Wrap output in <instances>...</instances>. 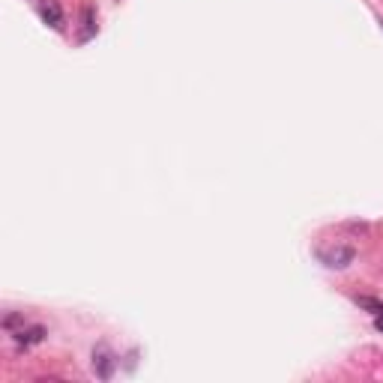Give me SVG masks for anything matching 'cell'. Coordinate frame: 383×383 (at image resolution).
I'll return each mask as SVG.
<instances>
[{
  "label": "cell",
  "mask_w": 383,
  "mask_h": 383,
  "mask_svg": "<svg viewBox=\"0 0 383 383\" xmlns=\"http://www.w3.org/2000/svg\"><path fill=\"white\" fill-rule=\"evenodd\" d=\"M39 15H42V21L48 24V27H54V30L63 27V12H60V6H57L54 0H45V3H39Z\"/></svg>",
  "instance_id": "6da1fadb"
},
{
  "label": "cell",
  "mask_w": 383,
  "mask_h": 383,
  "mask_svg": "<svg viewBox=\"0 0 383 383\" xmlns=\"http://www.w3.org/2000/svg\"><path fill=\"white\" fill-rule=\"evenodd\" d=\"M45 338V330L42 327H27V330H18L15 332V341H18L21 347H34V345H39V341Z\"/></svg>",
  "instance_id": "7a4b0ae2"
},
{
  "label": "cell",
  "mask_w": 383,
  "mask_h": 383,
  "mask_svg": "<svg viewBox=\"0 0 383 383\" xmlns=\"http://www.w3.org/2000/svg\"><path fill=\"white\" fill-rule=\"evenodd\" d=\"M323 260H330V267H347L354 260V249H338L336 255H323Z\"/></svg>",
  "instance_id": "3957f363"
},
{
  "label": "cell",
  "mask_w": 383,
  "mask_h": 383,
  "mask_svg": "<svg viewBox=\"0 0 383 383\" xmlns=\"http://www.w3.org/2000/svg\"><path fill=\"white\" fill-rule=\"evenodd\" d=\"M111 356L105 354V350H99V360L93 356V369H99V378H111Z\"/></svg>",
  "instance_id": "277c9868"
},
{
  "label": "cell",
  "mask_w": 383,
  "mask_h": 383,
  "mask_svg": "<svg viewBox=\"0 0 383 383\" xmlns=\"http://www.w3.org/2000/svg\"><path fill=\"white\" fill-rule=\"evenodd\" d=\"M360 306L371 308L374 314H383V303H378V299H371V297H360Z\"/></svg>",
  "instance_id": "5b68a950"
},
{
  "label": "cell",
  "mask_w": 383,
  "mask_h": 383,
  "mask_svg": "<svg viewBox=\"0 0 383 383\" xmlns=\"http://www.w3.org/2000/svg\"><path fill=\"white\" fill-rule=\"evenodd\" d=\"M18 323H24V317H21V314H6V321H3V327H6V330H10V332H12L15 327H18Z\"/></svg>",
  "instance_id": "8992f818"
},
{
  "label": "cell",
  "mask_w": 383,
  "mask_h": 383,
  "mask_svg": "<svg viewBox=\"0 0 383 383\" xmlns=\"http://www.w3.org/2000/svg\"><path fill=\"white\" fill-rule=\"evenodd\" d=\"M374 323H378V330L383 332V314H378V321H374Z\"/></svg>",
  "instance_id": "52a82bcc"
}]
</instances>
